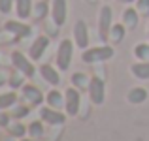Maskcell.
<instances>
[{
	"mask_svg": "<svg viewBox=\"0 0 149 141\" xmlns=\"http://www.w3.org/2000/svg\"><path fill=\"white\" fill-rule=\"evenodd\" d=\"M115 49L111 45H96V47H87L81 55V60L85 64H96V62H106L113 58Z\"/></svg>",
	"mask_w": 149,
	"mask_h": 141,
	"instance_id": "obj_1",
	"label": "cell"
},
{
	"mask_svg": "<svg viewBox=\"0 0 149 141\" xmlns=\"http://www.w3.org/2000/svg\"><path fill=\"white\" fill-rule=\"evenodd\" d=\"M74 40H62L58 44V49H57V68L61 72H66L72 64V55H74Z\"/></svg>",
	"mask_w": 149,
	"mask_h": 141,
	"instance_id": "obj_2",
	"label": "cell"
},
{
	"mask_svg": "<svg viewBox=\"0 0 149 141\" xmlns=\"http://www.w3.org/2000/svg\"><path fill=\"white\" fill-rule=\"evenodd\" d=\"M11 64H13V68L17 70V72L25 73V75L30 77V79L36 75V66H34V60H32V58H29V57H25L21 51H13V53H11Z\"/></svg>",
	"mask_w": 149,
	"mask_h": 141,
	"instance_id": "obj_3",
	"label": "cell"
},
{
	"mask_svg": "<svg viewBox=\"0 0 149 141\" xmlns=\"http://www.w3.org/2000/svg\"><path fill=\"white\" fill-rule=\"evenodd\" d=\"M81 91L76 87H70L64 91V109H66V115L70 117H76L79 113L81 107Z\"/></svg>",
	"mask_w": 149,
	"mask_h": 141,
	"instance_id": "obj_4",
	"label": "cell"
},
{
	"mask_svg": "<svg viewBox=\"0 0 149 141\" xmlns=\"http://www.w3.org/2000/svg\"><path fill=\"white\" fill-rule=\"evenodd\" d=\"M111 26H113V11H111V8L106 4V6L100 8V13H98V34L104 41L109 38Z\"/></svg>",
	"mask_w": 149,
	"mask_h": 141,
	"instance_id": "obj_5",
	"label": "cell"
},
{
	"mask_svg": "<svg viewBox=\"0 0 149 141\" xmlns=\"http://www.w3.org/2000/svg\"><path fill=\"white\" fill-rule=\"evenodd\" d=\"M89 98L95 105H102L106 100V83L102 77L93 75L91 77V83H89Z\"/></svg>",
	"mask_w": 149,
	"mask_h": 141,
	"instance_id": "obj_6",
	"label": "cell"
},
{
	"mask_svg": "<svg viewBox=\"0 0 149 141\" xmlns=\"http://www.w3.org/2000/svg\"><path fill=\"white\" fill-rule=\"evenodd\" d=\"M40 119L44 122L51 124V126H61V124L66 122V115L61 113V109H55L51 105H44L40 107Z\"/></svg>",
	"mask_w": 149,
	"mask_h": 141,
	"instance_id": "obj_7",
	"label": "cell"
},
{
	"mask_svg": "<svg viewBox=\"0 0 149 141\" xmlns=\"http://www.w3.org/2000/svg\"><path fill=\"white\" fill-rule=\"evenodd\" d=\"M51 19L55 26H62L68 19V4L66 0H53L51 2Z\"/></svg>",
	"mask_w": 149,
	"mask_h": 141,
	"instance_id": "obj_8",
	"label": "cell"
},
{
	"mask_svg": "<svg viewBox=\"0 0 149 141\" xmlns=\"http://www.w3.org/2000/svg\"><path fill=\"white\" fill-rule=\"evenodd\" d=\"M74 44L83 51L89 47V26L83 19L76 21V25H74Z\"/></svg>",
	"mask_w": 149,
	"mask_h": 141,
	"instance_id": "obj_9",
	"label": "cell"
},
{
	"mask_svg": "<svg viewBox=\"0 0 149 141\" xmlns=\"http://www.w3.org/2000/svg\"><path fill=\"white\" fill-rule=\"evenodd\" d=\"M4 30L10 32V34H13L17 40H21V38H29L30 34H32V28H30L29 25H25V23H21V21H6Z\"/></svg>",
	"mask_w": 149,
	"mask_h": 141,
	"instance_id": "obj_10",
	"label": "cell"
},
{
	"mask_svg": "<svg viewBox=\"0 0 149 141\" xmlns=\"http://www.w3.org/2000/svg\"><path fill=\"white\" fill-rule=\"evenodd\" d=\"M47 47H49V38L47 36H38L36 40L32 41L30 49H29L30 58H32V60H40V58L44 57V53L47 51Z\"/></svg>",
	"mask_w": 149,
	"mask_h": 141,
	"instance_id": "obj_11",
	"label": "cell"
},
{
	"mask_svg": "<svg viewBox=\"0 0 149 141\" xmlns=\"http://www.w3.org/2000/svg\"><path fill=\"white\" fill-rule=\"evenodd\" d=\"M23 91V96H25V100L29 102L32 107H36V105H42L44 104V94L38 87H34V85H25V87L21 88Z\"/></svg>",
	"mask_w": 149,
	"mask_h": 141,
	"instance_id": "obj_12",
	"label": "cell"
},
{
	"mask_svg": "<svg viewBox=\"0 0 149 141\" xmlns=\"http://www.w3.org/2000/svg\"><path fill=\"white\" fill-rule=\"evenodd\" d=\"M38 72H40L42 79H44L47 85H53V87H57V85L61 83V73H58L51 64H42L40 68H38Z\"/></svg>",
	"mask_w": 149,
	"mask_h": 141,
	"instance_id": "obj_13",
	"label": "cell"
},
{
	"mask_svg": "<svg viewBox=\"0 0 149 141\" xmlns=\"http://www.w3.org/2000/svg\"><path fill=\"white\" fill-rule=\"evenodd\" d=\"M34 11V6H32V0H15V13L21 21L30 17V13Z\"/></svg>",
	"mask_w": 149,
	"mask_h": 141,
	"instance_id": "obj_14",
	"label": "cell"
},
{
	"mask_svg": "<svg viewBox=\"0 0 149 141\" xmlns=\"http://www.w3.org/2000/svg\"><path fill=\"white\" fill-rule=\"evenodd\" d=\"M140 23V11L136 8H127L123 11V25L127 28H136Z\"/></svg>",
	"mask_w": 149,
	"mask_h": 141,
	"instance_id": "obj_15",
	"label": "cell"
},
{
	"mask_svg": "<svg viewBox=\"0 0 149 141\" xmlns=\"http://www.w3.org/2000/svg\"><path fill=\"white\" fill-rule=\"evenodd\" d=\"M130 72L134 77H138V79L142 81H147L149 79V60H140V62H134V64L130 66Z\"/></svg>",
	"mask_w": 149,
	"mask_h": 141,
	"instance_id": "obj_16",
	"label": "cell"
},
{
	"mask_svg": "<svg viewBox=\"0 0 149 141\" xmlns=\"http://www.w3.org/2000/svg\"><path fill=\"white\" fill-rule=\"evenodd\" d=\"M70 81H72V87L79 88V91H89V83H91V77H89L87 73H83V72H76V73H72Z\"/></svg>",
	"mask_w": 149,
	"mask_h": 141,
	"instance_id": "obj_17",
	"label": "cell"
},
{
	"mask_svg": "<svg viewBox=\"0 0 149 141\" xmlns=\"http://www.w3.org/2000/svg\"><path fill=\"white\" fill-rule=\"evenodd\" d=\"M127 100L130 102V104H134V105L143 104V102L147 100V91L143 87H134V88H130V91H128Z\"/></svg>",
	"mask_w": 149,
	"mask_h": 141,
	"instance_id": "obj_18",
	"label": "cell"
},
{
	"mask_svg": "<svg viewBox=\"0 0 149 141\" xmlns=\"http://www.w3.org/2000/svg\"><path fill=\"white\" fill-rule=\"evenodd\" d=\"M125 36H127V26H125L123 23H115V25L111 26V30H109V41L121 44V41L125 40Z\"/></svg>",
	"mask_w": 149,
	"mask_h": 141,
	"instance_id": "obj_19",
	"label": "cell"
},
{
	"mask_svg": "<svg viewBox=\"0 0 149 141\" xmlns=\"http://www.w3.org/2000/svg\"><path fill=\"white\" fill-rule=\"evenodd\" d=\"M47 105H51V107H55V109H62L64 107V96H62V92L61 91H49L47 92Z\"/></svg>",
	"mask_w": 149,
	"mask_h": 141,
	"instance_id": "obj_20",
	"label": "cell"
},
{
	"mask_svg": "<svg viewBox=\"0 0 149 141\" xmlns=\"http://www.w3.org/2000/svg\"><path fill=\"white\" fill-rule=\"evenodd\" d=\"M29 135L32 139H42L45 135V130H44V120H32L29 124Z\"/></svg>",
	"mask_w": 149,
	"mask_h": 141,
	"instance_id": "obj_21",
	"label": "cell"
},
{
	"mask_svg": "<svg viewBox=\"0 0 149 141\" xmlns=\"http://www.w3.org/2000/svg\"><path fill=\"white\" fill-rule=\"evenodd\" d=\"M15 102H17V94L13 91L2 92L0 94V111H4V109H8V107H13Z\"/></svg>",
	"mask_w": 149,
	"mask_h": 141,
	"instance_id": "obj_22",
	"label": "cell"
},
{
	"mask_svg": "<svg viewBox=\"0 0 149 141\" xmlns=\"http://www.w3.org/2000/svg\"><path fill=\"white\" fill-rule=\"evenodd\" d=\"M8 132H10L11 138H17V139H23V135L29 132V126H25L23 122H19V120H15L13 124H10L8 126Z\"/></svg>",
	"mask_w": 149,
	"mask_h": 141,
	"instance_id": "obj_23",
	"label": "cell"
},
{
	"mask_svg": "<svg viewBox=\"0 0 149 141\" xmlns=\"http://www.w3.org/2000/svg\"><path fill=\"white\" fill-rule=\"evenodd\" d=\"M25 73H21V72H17L15 70L13 73L10 75V81H8V85L11 87V91H17V88H23L25 87Z\"/></svg>",
	"mask_w": 149,
	"mask_h": 141,
	"instance_id": "obj_24",
	"label": "cell"
},
{
	"mask_svg": "<svg viewBox=\"0 0 149 141\" xmlns=\"http://www.w3.org/2000/svg\"><path fill=\"white\" fill-rule=\"evenodd\" d=\"M29 111H30V107L29 105H13L11 107V119H15V120H21V119H25L26 115H29Z\"/></svg>",
	"mask_w": 149,
	"mask_h": 141,
	"instance_id": "obj_25",
	"label": "cell"
},
{
	"mask_svg": "<svg viewBox=\"0 0 149 141\" xmlns=\"http://www.w3.org/2000/svg\"><path fill=\"white\" fill-rule=\"evenodd\" d=\"M134 57L138 60H149V44H138L134 47Z\"/></svg>",
	"mask_w": 149,
	"mask_h": 141,
	"instance_id": "obj_26",
	"label": "cell"
},
{
	"mask_svg": "<svg viewBox=\"0 0 149 141\" xmlns=\"http://www.w3.org/2000/svg\"><path fill=\"white\" fill-rule=\"evenodd\" d=\"M47 11H49L47 2L42 0V2H38L36 6H34V17H36V19H44L45 15H47Z\"/></svg>",
	"mask_w": 149,
	"mask_h": 141,
	"instance_id": "obj_27",
	"label": "cell"
},
{
	"mask_svg": "<svg viewBox=\"0 0 149 141\" xmlns=\"http://www.w3.org/2000/svg\"><path fill=\"white\" fill-rule=\"evenodd\" d=\"M15 8V0H0V13L8 15Z\"/></svg>",
	"mask_w": 149,
	"mask_h": 141,
	"instance_id": "obj_28",
	"label": "cell"
},
{
	"mask_svg": "<svg viewBox=\"0 0 149 141\" xmlns=\"http://www.w3.org/2000/svg\"><path fill=\"white\" fill-rule=\"evenodd\" d=\"M136 10L140 15H149V0H136Z\"/></svg>",
	"mask_w": 149,
	"mask_h": 141,
	"instance_id": "obj_29",
	"label": "cell"
},
{
	"mask_svg": "<svg viewBox=\"0 0 149 141\" xmlns=\"http://www.w3.org/2000/svg\"><path fill=\"white\" fill-rule=\"evenodd\" d=\"M10 119H11V115L0 111V126H2V128H8V126H10Z\"/></svg>",
	"mask_w": 149,
	"mask_h": 141,
	"instance_id": "obj_30",
	"label": "cell"
},
{
	"mask_svg": "<svg viewBox=\"0 0 149 141\" xmlns=\"http://www.w3.org/2000/svg\"><path fill=\"white\" fill-rule=\"evenodd\" d=\"M8 81H10V79L6 77V73H4V72H0V87H4V85H6Z\"/></svg>",
	"mask_w": 149,
	"mask_h": 141,
	"instance_id": "obj_31",
	"label": "cell"
},
{
	"mask_svg": "<svg viewBox=\"0 0 149 141\" xmlns=\"http://www.w3.org/2000/svg\"><path fill=\"white\" fill-rule=\"evenodd\" d=\"M21 141H40V139H32V138H23Z\"/></svg>",
	"mask_w": 149,
	"mask_h": 141,
	"instance_id": "obj_32",
	"label": "cell"
},
{
	"mask_svg": "<svg viewBox=\"0 0 149 141\" xmlns=\"http://www.w3.org/2000/svg\"><path fill=\"white\" fill-rule=\"evenodd\" d=\"M121 2H125V4H132V2H136V0H121Z\"/></svg>",
	"mask_w": 149,
	"mask_h": 141,
	"instance_id": "obj_33",
	"label": "cell"
},
{
	"mask_svg": "<svg viewBox=\"0 0 149 141\" xmlns=\"http://www.w3.org/2000/svg\"><path fill=\"white\" fill-rule=\"evenodd\" d=\"M2 141H15V138H11V135H10V138H6V139H2Z\"/></svg>",
	"mask_w": 149,
	"mask_h": 141,
	"instance_id": "obj_34",
	"label": "cell"
},
{
	"mask_svg": "<svg viewBox=\"0 0 149 141\" xmlns=\"http://www.w3.org/2000/svg\"><path fill=\"white\" fill-rule=\"evenodd\" d=\"M85 2H87V4H95L96 0H85Z\"/></svg>",
	"mask_w": 149,
	"mask_h": 141,
	"instance_id": "obj_35",
	"label": "cell"
},
{
	"mask_svg": "<svg viewBox=\"0 0 149 141\" xmlns=\"http://www.w3.org/2000/svg\"><path fill=\"white\" fill-rule=\"evenodd\" d=\"M147 36H149V26H147Z\"/></svg>",
	"mask_w": 149,
	"mask_h": 141,
	"instance_id": "obj_36",
	"label": "cell"
}]
</instances>
